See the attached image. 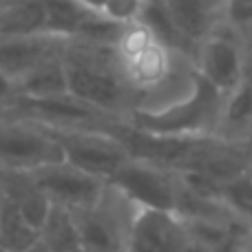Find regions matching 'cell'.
Here are the masks:
<instances>
[{"mask_svg": "<svg viewBox=\"0 0 252 252\" xmlns=\"http://www.w3.org/2000/svg\"><path fill=\"white\" fill-rule=\"evenodd\" d=\"M62 62L69 95L118 120H126L135 111V95L120 75L113 44L69 40Z\"/></svg>", "mask_w": 252, "mask_h": 252, "instance_id": "cell-1", "label": "cell"}, {"mask_svg": "<svg viewBox=\"0 0 252 252\" xmlns=\"http://www.w3.org/2000/svg\"><path fill=\"white\" fill-rule=\"evenodd\" d=\"M223 93L210 87L199 73L184 97L155 111H133L126 122L139 130L161 137L199 139L215 137L221 118Z\"/></svg>", "mask_w": 252, "mask_h": 252, "instance_id": "cell-2", "label": "cell"}, {"mask_svg": "<svg viewBox=\"0 0 252 252\" xmlns=\"http://www.w3.org/2000/svg\"><path fill=\"white\" fill-rule=\"evenodd\" d=\"M137 208L133 199L106 182L95 204L71 210L80 248L89 252H124Z\"/></svg>", "mask_w": 252, "mask_h": 252, "instance_id": "cell-3", "label": "cell"}, {"mask_svg": "<svg viewBox=\"0 0 252 252\" xmlns=\"http://www.w3.org/2000/svg\"><path fill=\"white\" fill-rule=\"evenodd\" d=\"M44 128V126H42ZM58 142L62 159L84 173L109 182L115 173L130 159L128 151L106 130L97 128H47Z\"/></svg>", "mask_w": 252, "mask_h": 252, "instance_id": "cell-4", "label": "cell"}, {"mask_svg": "<svg viewBox=\"0 0 252 252\" xmlns=\"http://www.w3.org/2000/svg\"><path fill=\"white\" fill-rule=\"evenodd\" d=\"M62 159L58 142L40 124L0 113V170L31 173Z\"/></svg>", "mask_w": 252, "mask_h": 252, "instance_id": "cell-5", "label": "cell"}, {"mask_svg": "<svg viewBox=\"0 0 252 252\" xmlns=\"http://www.w3.org/2000/svg\"><path fill=\"white\" fill-rule=\"evenodd\" d=\"M173 170L197 173L226 188L252 173V164L239 142L221 137H199L192 139Z\"/></svg>", "mask_w": 252, "mask_h": 252, "instance_id": "cell-6", "label": "cell"}, {"mask_svg": "<svg viewBox=\"0 0 252 252\" xmlns=\"http://www.w3.org/2000/svg\"><path fill=\"white\" fill-rule=\"evenodd\" d=\"M241 56H244V35L219 25L197 44L192 64L210 87L228 95L241 82Z\"/></svg>", "mask_w": 252, "mask_h": 252, "instance_id": "cell-7", "label": "cell"}, {"mask_svg": "<svg viewBox=\"0 0 252 252\" xmlns=\"http://www.w3.org/2000/svg\"><path fill=\"white\" fill-rule=\"evenodd\" d=\"M27 177L53 206L66 210H80L95 204L106 186L104 179L93 177L66 161L40 166L27 173Z\"/></svg>", "mask_w": 252, "mask_h": 252, "instance_id": "cell-8", "label": "cell"}, {"mask_svg": "<svg viewBox=\"0 0 252 252\" xmlns=\"http://www.w3.org/2000/svg\"><path fill=\"white\" fill-rule=\"evenodd\" d=\"M118 190H122L128 199H133L142 208L175 210L177 199V173L151 161L133 159L128 161L109 179Z\"/></svg>", "mask_w": 252, "mask_h": 252, "instance_id": "cell-9", "label": "cell"}, {"mask_svg": "<svg viewBox=\"0 0 252 252\" xmlns=\"http://www.w3.org/2000/svg\"><path fill=\"white\" fill-rule=\"evenodd\" d=\"M186 241L188 232L175 213L139 206L124 252H182Z\"/></svg>", "mask_w": 252, "mask_h": 252, "instance_id": "cell-10", "label": "cell"}, {"mask_svg": "<svg viewBox=\"0 0 252 252\" xmlns=\"http://www.w3.org/2000/svg\"><path fill=\"white\" fill-rule=\"evenodd\" d=\"M66 44L69 40L53 38L47 33L0 40V73L16 84L44 60L62 56Z\"/></svg>", "mask_w": 252, "mask_h": 252, "instance_id": "cell-11", "label": "cell"}, {"mask_svg": "<svg viewBox=\"0 0 252 252\" xmlns=\"http://www.w3.org/2000/svg\"><path fill=\"white\" fill-rule=\"evenodd\" d=\"M179 38L195 49L221 25V0H159Z\"/></svg>", "mask_w": 252, "mask_h": 252, "instance_id": "cell-12", "label": "cell"}, {"mask_svg": "<svg viewBox=\"0 0 252 252\" xmlns=\"http://www.w3.org/2000/svg\"><path fill=\"white\" fill-rule=\"evenodd\" d=\"M44 33L42 0H18L0 7V40Z\"/></svg>", "mask_w": 252, "mask_h": 252, "instance_id": "cell-13", "label": "cell"}, {"mask_svg": "<svg viewBox=\"0 0 252 252\" xmlns=\"http://www.w3.org/2000/svg\"><path fill=\"white\" fill-rule=\"evenodd\" d=\"M16 95L20 97H56L66 93V75L62 56L49 58L33 71L20 78L16 84Z\"/></svg>", "mask_w": 252, "mask_h": 252, "instance_id": "cell-14", "label": "cell"}, {"mask_svg": "<svg viewBox=\"0 0 252 252\" xmlns=\"http://www.w3.org/2000/svg\"><path fill=\"white\" fill-rule=\"evenodd\" d=\"M250 128H252V89L239 84L235 91L223 95L221 118H219V128L215 137L241 142V137Z\"/></svg>", "mask_w": 252, "mask_h": 252, "instance_id": "cell-15", "label": "cell"}, {"mask_svg": "<svg viewBox=\"0 0 252 252\" xmlns=\"http://www.w3.org/2000/svg\"><path fill=\"white\" fill-rule=\"evenodd\" d=\"M38 237L40 232L22 219L18 206L0 192V246L9 252H25Z\"/></svg>", "mask_w": 252, "mask_h": 252, "instance_id": "cell-16", "label": "cell"}, {"mask_svg": "<svg viewBox=\"0 0 252 252\" xmlns=\"http://www.w3.org/2000/svg\"><path fill=\"white\" fill-rule=\"evenodd\" d=\"M44 4V33L62 40H73L82 22L89 18L84 7L75 0H42Z\"/></svg>", "mask_w": 252, "mask_h": 252, "instance_id": "cell-17", "label": "cell"}, {"mask_svg": "<svg viewBox=\"0 0 252 252\" xmlns=\"http://www.w3.org/2000/svg\"><path fill=\"white\" fill-rule=\"evenodd\" d=\"M40 241H42L49 252L78 250L80 241H78V230H75L71 210L51 204V210H49L47 219H44L42 228H40Z\"/></svg>", "mask_w": 252, "mask_h": 252, "instance_id": "cell-18", "label": "cell"}, {"mask_svg": "<svg viewBox=\"0 0 252 252\" xmlns=\"http://www.w3.org/2000/svg\"><path fill=\"white\" fill-rule=\"evenodd\" d=\"M221 25L244 38L252 35V0H221Z\"/></svg>", "mask_w": 252, "mask_h": 252, "instance_id": "cell-19", "label": "cell"}, {"mask_svg": "<svg viewBox=\"0 0 252 252\" xmlns=\"http://www.w3.org/2000/svg\"><path fill=\"white\" fill-rule=\"evenodd\" d=\"M148 0H106L102 13L106 20L115 22V25H133V22L142 20V13L146 9Z\"/></svg>", "mask_w": 252, "mask_h": 252, "instance_id": "cell-20", "label": "cell"}, {"mask_svg": "<svg viewBox=\"0 0 252 252\" xmlns=\"http://www.w3.org/2000/svg\"><path fill=\"white\" fill-rule=\"evenodd\" d=\"M252 89V35L244 38V56H241V82Z\"/></svg>", "mask_w": 252, "mask_h": 252, "instance_id": "cell-21", "label": "cell"}, {"mask_svg": "<svg viewBox=\"0 0 252 252\" xmlns=\"http://www.w3.org/2000/svg\"><path fill=\"white\" fill-rule=\"evenodd\" d=\"M13 95H16V87H13V82L0 73V109H2Z\"/></svg>", "mask_w": 252, "mask_h": 252, "instance_id": "cell-22", "label": "cell"}, {"mask_svg": "<svg viewBox=\"0 0 252 252\" xmlns=\"http://www.w3.org/2000/svg\"><path fill=\"white\" fill-rule=\"evenodd\" d=\"M75 2L91 13H102V7H104L106 0H75Z\"/></svg>", "mask_w": 252, "mask_h": 252, "instance_id": "cell-23", "label": "cell"}, {"mask_svg": "<svg viewBox=\"0 0 252 252\" xmlns=\"http://www.w3.org/2000/svg\"><path fill=\"white\" fill-rule=\"evenodd\" d=\"M182 252H213V250H210L208 246H204L201 241H195L188 237V241H186V246H184Z\"/></svg>", "mask_w": 252, "mask_h": 252, "instance_id": "cell-24", "label": "cell"}, {"mask_svg": "<svg viewBox=\"0 0 252 252\" xmlns=\"http://www.w3.org/2000/svg\"><path fill=\"white\" fill-rule=\"evenodd\" d=\"M241 148H244V153H246V157H248L250 159V164H252V128L248 130V133L244 135V137H241Z\"/></svg>", "mask_w": 252, "mask_h": 252, "instance_id": "cell-25", "label": "cell"}, {"mask_svg": "<svg viewBox=\"0 0 252 252\" xmlns=\"http://www.w3.org/2000/svg\"><path fill=\"white\" fill-rule=\"evenodd\" d=\"M25 252H49V250L44 248V244H42V241H40V237H38V241H35L33 246H29V248H27Z\"/></svg>", "mask_w": 252, "mask_h": 252, "instance_id": "cell-26", "label": "cell"}, {"mask_svg": "<svg viewBox=\"0 0 252 252\" xmlns=\"http://www.w3.org/2000/svg\"><path fill=\"white\" fill-rule=\"evenodd\" d=\"M11 2H18V0H0V7H4V4H11Z\"/></svg>", "mask_w": 252, "mask_h": 252, "instance_id": "cell-27", "label": "cell"}, {"mask_svg": "<svg viewBox=\"0 0 252 252\" xmlns=\"http://www.w3.org/2000/svg\"><path fill=\"white\" fill-rule=\"evenodd\" d=\"M232 252H248V250H244V248H237V250H232Z\"/></svg>", "mask_w": 252, "mask_h": 252, "instance_id": "cell-28", "label": "cell"}, {"mask_svg": "<svg viewBox=\"0 0 252 252\" xmlns=\"http://www.w3.org/2000/svg\"><path fill=\"white\" fill-rule=\"evenodd\" d=\"M73 252H89V250H84V248H78V250H73Z\"/></svg>", "mask_w": 252, "mask_h": 252, "instance_id": "cell-29", "label": "cell"}, {"mask_svg": "<svg viewBox=\"0 0 252 252\" xmlns=\"http://www.w3.org/2000/svg\"><path fill=\"white\" fill-rule=\"evenodd\" d=\"M0 252H9V250H4V248H2V246H0Z\"/></svg>", "mask_w": 252, "mask_h": 252, "instance_id": "cell-30", "label": "cell"}]
</instances>
